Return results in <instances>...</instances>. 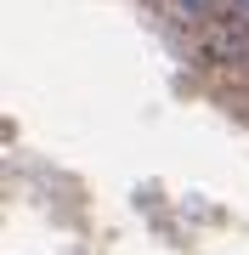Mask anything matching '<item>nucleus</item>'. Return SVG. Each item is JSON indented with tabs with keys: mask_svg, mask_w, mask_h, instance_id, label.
I'll return each instance as SVG.
<instances>
[{
	"mask_svg": "<svg viewBox=\"0 0 249 255\" xmlns=\"http://www.w3.org/2000/svg\"><path fill=\"white\" fill-rule=\"evenodd\" d=\"M193 46H198V63L210 68H249V23L238 11H221L204 28H193Z\"/></svg>",
	"mask_w": 249,
	"mask_h": 255,
	"instance_id": "f257e3e1",
	"label": "nucleus"
},
{
	"mask_svg": "<svg viewBox=\"0 0 249 255\" xmlns=\"http://www.w3.org/2000/svg\"><path fill=\"white\" fill-rule=\"evenodd\" d=\"M159 11L175 23V28H204L210 17H221V11H232V0H159Z\"/></svg>",
	"mask_w": 249,
	"mask_h": 255,
	"instance_id": "f03ea898",
	"label": "nucleus"
}]
</instances>
